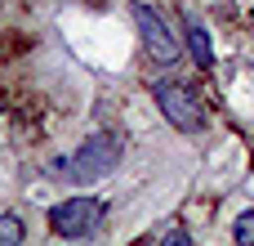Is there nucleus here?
<instances>
[{
  "label": "nucleus",
  "instance_id": "nucleus-1",
  "mask_svg": "<svg viewBox=\"0 0 254 246\" xmlns=\"http://www.w3.org/2000/svg\"><path fill=\"white\" fill-rule=\"evenodd\" d=\"M116 166H121V139L107 134V130H98V134H89V139H85L67 161H54L49 170H54V179L94 184V179H107Z\"/></svg>",
  "mask_w": 254,
  "mask_h": 246
},
{
  "label": "nucleus",
  "instance_id": "nucleus-2",
  "mask_svg": "<svg viewBox=\"0 0 254 246\" xmlns=\"http://www.w3.org/2000/svg\"><path fill=\"white\" fill-rule=\"evenodd\" d=\"M152 99H156L161 117L174 130H183V134H201L205 130V108H201V99H196L192 85H183V81H156Z\"/></svg>",
  "mask_w": 254,
  "mask_h": 246
},
{
  "label": "nucleus",
  "instance_id": "nucleus-3",
  "mask_svg": "<svg viewBox=\"0 0 254 246\" xmlns=\"http://www.w3.org/2000/svg\"><path fill=\"white\" fill-rule=\"evenodd\" d=\"M129 18H134L138 45H143V54H147L152 63H174V58L183 54V40H179V31L165 22V13H156L152 4H129Z\"/></svg>",
  "mask_w": 254,
  "mask_h": 246
},
{
  "label": "nucleus",
  "instance_id": "nucleus-4",
  "mask_svg": "<svg viewBox=\"0 0 254 246\" xmlns=\"http://www.w3.org/2000/svg\"><path fill=\"white\" fill-rule=\"evenodd\" d=\"M103 211H107V202H98V197H67V202L49 206V229L58 238H85L103 224Z\"/></svg>",
  "mask_w": 254,
  "mask_h": 246
},
{
  "label": "nucleus",
  "instance_id": "nucleus-5",
  "mask_svg": "<svg viewBox=\"0 0 254 246\" xmlns=\"http://www.w3.org/2000/svg\"><path fill=\"white\" fill-rule=\"evenodd\" d=\"M183 36H188V54L196 58V67H210L214 63V40H210L205 22L196 13H183Z\"/></svg>",
  "mask_w": 254,
  "mask_h": 246
},
{
  "label": "nucleus",
  "instance_id": "nucleus-6",
  "mask_svg": "<svg viewBox=\"0 0 254 246\" xmlns=\"http://www.w3.org/2000/svg\"><path fill=\"white\" fill-rule=\"evenodd\" d=\"M27 238V224H22V215H13V211H0V246H18Z\"/></svg>",
  "mask_w": 254,
  "mask_h": 246
},
{
  "label": "nucleus",
  "instance_id": "nucleus-7",
  "mask_svg": "<svg viewBox=\"0 0 254 246\" xmlns=\"http://www.w3.org/2000/svg\"><path fill=\"white\" fill-rule=\"evenodd\" d=\"M232 242H237V246H254V206L237 215V224H232Z\"/></svg>",
  "mask_w": 254,
  "mask_h": 246
},
{
  "label": "nucleus",
  "instance_id": "nucleus-8",
  "mask_svg": "<svg viewBox=\"0 0 254 246\" xmlns=\"http://www.w3.org/2000/svg\"><path fill=\"white\" fill-rule=\"evenodd\" d=\"M156 238H170V242L188 246V233H183V229H156Z\"/></svg>",
  "mask_w": 254,
  "mask_h": 246
},
{
  "label": "nucleus",
  "instance_id": "nucleus-9",
  "mask_svg": "<svg viewBox=\"0 0 254 246\" xmlns=\"http://www.w3.org/2000/svg\"><path fill=\"white\" fill-rule=\"evenodd\" d=\"M0 108H4V94H0Z\"/></svg>",
  "mask_w": 254,
  "mask_h": 246
}]
</instances>
